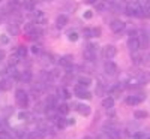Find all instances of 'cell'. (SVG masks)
Returning <instances> with one entry per match:
<instances>
[{
  "label": "cell",
  "mask_w": 150,
  "mask_h": 139,
  "mask_svg": "<svg viewBox=\"0 0 150 139\" xmlns=\"http://www.w3.org/2000/svg\"><path fill=\"white\" fill-rule=\"evenodd\" d=\"M104 69H105V73H108V75H116L117 73V66L114 65V63H111V61L105 63Z\"/></svg>",
  "instance_id": "cell-7"
},
{
  "label": "cell",
  "mask_w": 150,
  "mask_h": 139,
  "mask_svg": "<svg viewBox=\"0 0 150 139\" xmlns=\"http://www.w3.org/2000/svg\"><path fill=\"white\" fill-rule=\"evenodd\" d=\"M18 60H20V57H18L17 54L11 55V58H9V66H15L17 63H18Z\"/></svg>",
  "instance_id": "cell-26"
},
{
  "label": "cell",
  "mask_w": 150,
  "mask_h": 139,
  "mask_svg": "<svg viewBox=\"0 0 150 139\" xmlns=\"http://www.w3.org/2000/svg\"><path fill=\"white\" fill-rule=\"evenodd\" d=\"M110 27H111V30L114 33H120V32L125 30V27H126V22L122 21V20H114L110 24Z\"/></svg>",
  "instance_id": "cell-3"
},
{
  "label": "cell",
  "mask_w": 150,
  "mask_h": 139,
  "mask_svg": "<svg viewBox=\"0 0 150 139\" xmlns=\"http://www.w3.org/2000/svg\"><path fill=\"white\" fill-rule=\"evenodd\" d=\"M24 8L27 11H33V2L32 0H26V2H24Z\"/></svg>",
  "instance_id": "cell-27"
},
{
  "label": "cell",
  "mask_w": 150,
  "mask_h": 139,
  "mask_svg": "<svg viewBox=\"0 0 150 139\" xmlns=\"http://www.w3.org/2000/svg\"><path fill=\"white\" fill-rule=\"evenodd\" d=\"M116 54H117V49H116L114 45H107V46L102 48V55L105 58H112Z\"/></svg>",
  "instance_id": "cell-4"
},
{
  "label": "cell",
  "mask_w": 150,
  "mask_h": 139,
  "mask_svg": "<svg viewBox=\"0 0 150 139\" xmlns=\"http://www.w3.org/2000/svg\"><path fill=\"white\" fill-rule=\"evenodd\" d=\"M27 139H44V135H42V132H38L36 130V132H32Z\"/></svg>",
  "instance_id": "cell-20"
},
{
  "label": "cell",
  "mask_w": 150,
  "mask_h": 139,
  "mask_svg": "<svg viewBox=\"0 0 150 139\" xmlns=\"http://www.w3.org/2000/svg\"><path fill=\"white\" fill-rule=\"evenodd\" d=\"M0 139H2V138H0Z\"/></svg>",
  "instance_id": "cell-39"
},
{
  "label": "cell",
  "mask_w": 150,
  "mask_h": 139,
  "mask_svg": "<svg viewBox=\"0 0 150 139\" xmlns=\"http://www.w3.org/2000/svg\"><path fill=\"white\" fill-rule=\"evenodd\" d=\"M20 58H26V55H27V48L24 46V45H21V46H18L17 48V53H15Z\"/></svg>",
  "instance_id": "cell-14"
},
{
  "label": "cell",
  "mask_w": 150,
  "mask_h": 139,
  "mask_svg": "<svg viewBox=\"0 0 150 139\" xmlns=\"http://www.w3.org/2000/svg\"><path fill=\"white\" fill-rule=\"evenodd\" d=\"M5 58V51H2V49H0V61H2Z\"/></svg>",
  "instance_id": "cell-35"
},
{
  "label": "cell",
  "mask_w": 150,
  "mask_h": 139,
  "mask_svg": "<svg viewBox=\"0 0 150 139\" xmlns=\"http://www.w3.org/2000/svg\"><path fill=\"white\" fill-rule=\"evenodd\" d=\"M32 53H33V54H39V53H41V48L38 46V45L32 46Z\"/></svg>",
  "instance_id": "cell-30"
},
{
  "label": "cell",
  "mask_w": 150,
  "mask_h": 139,
  "mask_svg": "<svg viewBox=\"0 0 150 139\" xmlns=\"http://www.w3.org/2000/svg\"><path fill=\"white\" fill-rule=\"evenodd\" d=\"M108 6H110V3H108V2H101V3H98V5H96V9L102 12V11H105Z\"/></svg>",
  "instance_id": "cell-25"
},
{
  "label": "cell",
  "mask_w": 150,
  "mask_h": 139,
  "mask_svg": "<svg viewBox=\"0 0 150 139\" xmlns=\"http://www.w3.org/2000/svg\"><path fill=\"white\" fill-rule=\"evenodd\" d=\"M0 2H2V0H0Z\"/></svg>",
  "instance_id": "cell-38"
},
{
  "label": "cell",
  "mask_w": 150,
  "mask_h": 139,
  "mask_svg": "<svg viewBox=\"0 0 150 139\" xmlns=\"http://www.w3.org/2000/svg\"><path fill=\"white\" fill-rule=\"evenodd\" d=\"M87 87H84V85H81V84H78V85H75V94H77L80 99H86V100H89V99H92V94L86 90Z\"/></svg>",
  "instance_id": "cell-2"
},
{
  "label": "cell",
  "mask_w": 150,
  "mask_h": 139,
  "mask_svg": "<svg viewBox=\"0 0 150 139\" xmlns=\"http://www.w3.org/2000/svg\"><path fill=\"white\" fill-rule=\"evenodd\" d=\"M120 93H122V87H120V85H117V87H112L111 90H110V94H112V97H117V96H120Z\"/></svg>",
  "instance_id": "cell-19"
},
{
  "label": "cell",
  "mask_w": 150,
  "mask_h": 139,
  "mask_svg": "<svg viewBox=\"0 0 150 139\" xmlns=\"http://www.w3.org/2000/svg\"><path fill=\"white\" fill-rule=\"evenodd\" d=\"M74 108H75V109H78V112L83 114V115H90V112H92L89 105H83V103H80V105H74Z\"/></svg>",
  "instance_id": "cell-8"
},
{
  "label": "cell",
  "mask_w": 150,
  "mask_h": 139,
  "mask_svg": "<svg viewBox=\"0 0 150 139\" xmlns=\"http://www.w3.org/2000/svg\"><path fill=\"white\" fill-rule=\"evenodd\" d=\"M92 17H93V14H92V12H90V11H87V12H86V14H84V18H86V20H90Z\"/></svg>",
  "instance_id": "cell-32"
},
{
  "label": "cell",
  "mask_w": 150,
  "mask_h": 139,
  "mask_svg": "<svg viewBox=\"0 0 150 139\" xmlns=\"http://www.w3.org/2000/svg\"><path fill=\"white\" fill-rule=\"evenodd\" d=\"M84 36H86V37L96 36V29H84Z\"/></svg>",
  "instance_id": "cell-23"
},
{
  "label": "cell",
  "mask_w": 150,
  "mask_h": 139,
  "mask_svg": "<svg viewBox=\"0 0 150 139\" xmlns=\"http://www.w3.org/2000/svg\"><path fill=\"white\" fill-rule=\"evenodd\" d=\"M0 42H2L3 45H8L9 44V39H8L6 36H2V37H0Z\"/></svg>",
  "instance_id": "cell-31"
},
{
  "label": "cell",
  "mask_w": 150,
  "mask_h": 139,
  "mask_svg": "<svg viewBox=\"0 0 150 139\" xmlns=\"http://www.w3.org/2000/svg\"><path fill=\"white\" fill-rule=\"evenodd\" d=\"M68 123H69V121H66L65 118H59V120H57V127H59V129H65L66 126H68Z\"/></svg>",
  "instance_id": "cell-24"
},
{
  "label": "cell",
  "mask_w": 150,
  "mask_h": 139,
  "mask_svg": "<svg viewBox=\"0 0 150 139\" xmlns=\"http://www.w3.org/2000/svg\"><path fill=\"white\" fill-rule=\"evenodd\" d=\"M69 39H71L72 42L78 41V33H75V32H71V33H69Z\"/></svg>",
  "instance_id": "cell-29"
},
{
  "label": "cell",
  "mask_w": 150,
  "mask_h": 139,
  "mask_svg": "<svg viewBox=\"0 0 150 139\" xmlns=\"http://www.w3.org/2000/svg\"><path fill=\"white\" fill-rule=\"evenodd\" d=\"M141 99H143V97H137V96H129V97L126 99V103H128V105H137V103H140V102H141Z\"/></svg>",
  "instance_id": "cell-17"
},
{
  "label": "cell",
  "mask_w": 150,
  "mask_h": 139,
  "mask_svg": "<svg viewBox=\"0 0 150 139\" xmlns=\"http://www.w3.org/2000/svg\"><path fill=\"white\" fill-rule=\"evenodd\" d=\"M129 36L131 37H137V30H129Z\"/></svg>",
  "instance_id": "cell-33"
},
{
  "label": "cell",
  "mask_w": 150,
  "mask_h": 139,
  "mask_svg": "<svg viewBox=\"0 0 150 139\" xmlns=\"http://www.w3.org/2000/svg\"><path fill=\"white\" fill-rule=\"evenodd\" d=\"M149 139H150V138H149Z\"/></svg>",
  "instance_id": "cell-40"
},
{
  "label": "cell",
  "mask_w": 150,
  "mask_h": 139,
  "mask_svg": "<svg viewBox=\"0 0 150 139\" xmlns=\"http://www.w3.org/2000/svg\"><path fill=\"white\" fill-rule=\"evenodd\" d=\"M15 100H17L18 106H21V108H26L29 105V96H27L26 91H23V90H17L15 91Z\"/></svg>",
  "instance_id": "cell-1"
},
{
  "label": "cell",
  "mask_w": 150,
  "mask_h": 139,
  "mask_svg": "<svg viewBox=\"0 0 150 139\" xmlns=\"http://www.w3.org/2000/svg\"><path fill=\"white\" fill-rule=\"evenodd\" d=\"M20 79L23 82H30L32 81V72L30 70H24L21 75H20Z\"/></svg>",
  "instance_id": "cell-13"
},
{
  "label": "cell",
  "mask_w": 150,
  "mask_h": 139,
  "mask_svg": "<svg viewBox=\"0 0 150 139\" xmlns=\"http://www.w3.org/2000/svg\"><path fill=\"white\" fill-rule=\"evenodd\" d=\"M60 93H62V97H63V99H69L71 97V94H69V91L66 90V88H62Z\"/></svg>",
  "instance_id": "cell-28"
},
{
  "label": "cell",
  "mask_w": 150,
  "mask_h": 139,
  "mask_svg": "<svg viewBox=\"0 0 150 139\" xmlns=\"http://www.w3.org/2000/svg\"><path fill=\"white\" fill-rule=\"evenodd\" d=\"M134 139H143V133H137V135L134 136Z\"/></svg>",
  "instance_id": "cell-34"
},
{
  "label": "cell",
  "mask_w": 150,
  "mask_h": 139,
  "mask_svg": "<svg viewBox=\"0 0 150 139\" xmlns=\"http://www.w3.org/2000/svg\"><path fill=\"white\" fill-rule=\"evenodd\" d=\"M68 24V17L66 15H59L57 17V27H65Z\"/></svg>",
  "instance_id": "cell-15"
},
{
  "label": "cell",
  "mask_w": 150,
  "mask_h": 139,
  "mask_svg": "<svg viewBox=\"0 0 150 139\" xmlns=\"http://www.w3.org/2000/svg\"><path fill=\"white\" fill-rule=\"evenodd\" d=\"M141 46V42L137 39V37H129V41H128V48L131 49V51H137Z\"/></svg>",
  "instance_id": "cell-6"
},
{
  "label": "cell",
  "mask_w": 150,
  "mask_h": 139,
  "mask_svg": "<svg viewBox=\"0 0 150 139\" xmlns=\"http://www.w3.org/2000/svg\"><path fill=\"white\" fill-rule=\"evenodd\" d=\"M102 106H104L105 109H111L112 106H114V97H112V96L105 97V99L102 100Z\"/></svg>",
  "instance_id": "cell-10"
},
{
  "label": "cell",
  "mask_w": 150,
  "mask_h": 139,
  "mask_svg": "<svg viewBox=\"0 0 150 139\" xmlns=\"http://www.w3.org/2000/svg\"><path fill=\"white\" fill-rule=\"evenodd\" d=\"M8 32L11 34H18L20 33V29L15 26V24H9V26H8Z\"/></svg>",
  "instance_id": "cell-21"
},
{
  "label": "cell",
  "mask_w": 150,
  "mask_h": 139,
  "mask_svg": "<svg viewBox=\"0 0 150 139\" xmlns=\"http://www.w3.org/2000/svg\"><path fill=\"white\" fill-rule=\"evenodd\" d=\"M87 139H90V138H87Z\"/></svg>",
  "instance_id": "cell-37"
},
{
  "label": "cell",
  "mask_w": 150,
  "mask_h": 139,
  "mask_svg": "<svg viewBox=\"0 0 150 139\" xmlns=\"http://www.w3.org/2000/svg\"><path fill=\"white\" fill-rule=\"evenodd\" d=\"M57 111H59L60 115H66V114L69 112V105H66V103H60L59 108H57Z\"/></svg>",
  "instance_id": "cell-16"
},
{
  "label": "cell",
  "mask_w": 150,
  "mask_h": 139,
  "mask_svg": "<svg viewBox=\"0 0 150 139\" xmlns=\"http://www.w3.org/2000/svg\"><path fill=\"white\" fill-rule=\"evenodd\" d=\"M140 11H141V8L137 5V3H132V5H128V8H126V15H129V17H137V15H140Z\"/></svg>",
  "instance_id": "cell-5"
},
{
  "label": "cell",
  "mask_w": 150,
  "mask_h": 139,
  "mask_svg": "<svg viewBox=\"0 0 150 139\" xmlns=\"http://www.w3.org/2000/svg\"><path fill=\"white\" fill-rule=\"evenodd\" d=\"M12 81H14L12 78H11V79H3L2 82H0V90H3V91H8V90H11L12 84H14Z\"/></svg>",
  "instance_id": "cell-11"
},
{
  "label": "cell",
  "mask_w": 150,
  "mask_h": 139,
  "mask_svg": "<svg viewBox=\"0 0 150 139\" xmlns=\"http://www.w3.org/2000/svg\"><path fill=\"white\" fill-rule=\"evenodd\" d=\"M96 0H87V3H95Z\"/></svg>",
  "instance_id": "cell-36"
},
{
  "label": "cell",
  "mask_w": 150,
  "mask_h": 139,
  "mask_svg": "<svg viewBox=\"0 0 150 139\" xmlns=\"http://www.w3.org/2000/svg\"><path fill=\"white\" fill-rule=\"evenodd\" d=\"M78 84H81V85H84V87H89V85L92 84V79H90L89 77H81V78L78 79Z\"/></svg>",
  "instance_id": "cell-18"
},
{
  "label": "cell",
  "mask_w": 150,
  "mask_h": 139,
  "mask_svg": "<svg viewBox=\"0 0 150 139\" xmlns=\"http://www.w3.org/2000/svg\"><path fill=\"white\" fill-rule=\"evenodd\" d=\"M134 117L138 118V120H143V118L147 117V112H146V111H135V112H134Z\"/></svg>",
  "instance_id": "cell-22"
},
{
  "label": "cell",
  "mask_w": 150,
  "mask_h": 139,
  "mask_svg": "<svg viewBox=\"0 0 150 139\" xmlns=\"http://www.w3.org/2000/svg\"><path fill=\"white\" fill-rule=\"evenodd\" d=\"M59 65H60V66H63V67H71V65H72V57H71V55L60 57Z\"/></svg>",
  "instance_id": "cell-9"
},
{
  "label": "cell",
  "mask_w": 150,
  "mask_h": 139,
  "mask_svg": "<svg viewBox=\"0 0 150 139\" xmlns=\"http://www.w3.org/2000/svg\"><path fill=\"white\" fill-rule=\"evenodd\" d=\"M83 55H84V58H86V60L93 61V60H95V57H96V51H93V49H87V48H86Z\"/></svg>",
  "instance_id": "cell-12"
}]
</instances>
